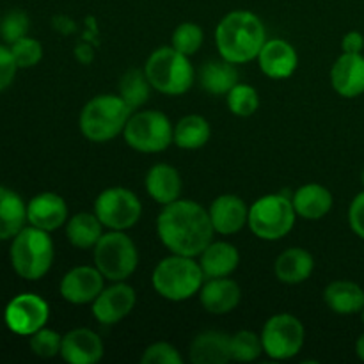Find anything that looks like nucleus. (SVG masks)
<instances>
[{
  "instance_id": "obj_1",
  "label": "nucleus",
  "mask_w": 364,
  "mask_h": 364,
  "mask_svg": "<svg viewBox=\"0 0 364 364\" xmlns=\"http://www.w3.org/2000/svg\"><path fill=\"white\" fill-rule=\"evenodd\" d=\"M156 235L173 255L198 258L213 242L215 230L205 206L191 199H176L159 213Z\"/></svg>"
},
{
  "instance_id": "obj_2",
  "label": "nucleus",
  "mask_w": 364,
  "mask_h": 364,
  "mask_svg": "<svg viewBox=\"0 0 364 364\" xmlns=\"http://www.w3.org/2000/svg\"><path fill=\"white\" fill-rule=\"evenodd\" d=\"M267 39L265 25L252 11H230L215 28L217 52L237 66L258 59Z\"/></svg>"
},
{
  "instance_id": "obj_3",
  "label": "nucleus",
  "mask_w": 364,
  "mask_h": 364,
  "mask_svg": "<svg viewBox=\"0 0 364 364\" xmlns=\"http://www.w3.org/2000/svg\"><path fill=\"white\" fill-rule=\"evenodd\" d=\"M134 110L119 95H98L89 100L78 117V127L87 141L103 144L123 135Z\"/></svg>"
},
{
  "instance_id": "obj_4",
  "label": "nucleus",
  "mask_w": 364,
  "mask_h": 364,
  "mask_svg": "<svg viewBox=\"0 0 364 364\" xmlns=\"http://www.w3.org/2000/svg\"><path fill=\"white\" fill-rule=\"evenodd\" d=\"M9 258L13 270L25 281H39L52 269L55 247L48 231L25 226L11 240Z\"/></svg>"
},
{
  "instance_id": "obj_5",
  "label": "nucleus",
  "mask_w": 364,
  "mask_h": 364,
  "mask_svg": "<svg viewBox=\"0 0 364 364\" xmlns=\"http://www.w3.org/2000/svg\"><path fill=\"white\" fill-rule=\"evenodd\" d=\"M205 274L201 265L191 256L173 255L160 259L151 276L153 288L162 299L171 302H183L199 294Z\"/></svg>"
},
{
  "instance_id": "obj_6",
  "label": "nucleus",
  "mask_w": 364,
  "mask_h": 364,
  "mask_svg": "<svg viewBox=\"0 0 364 364\" xmlns=\"http://www.w3.org/2000/svg\"><path fill=\"white\" fill-rule=\"evenodd\" d=\"M144 73L155 91L167 96H180L191 91L196 80V70L191 57L178 52L174 46H160L149 53Z\"/></svg>"
},
{
  "instance_id": "obj_7",
  "label": "nucleus",
  "mask_w": 364,
  "mask_h": 364,
  "mask_svg": "<svg viewBox=\"0 0 364 364\" xmlns=\"http://www.w3.org/2000/svg\"><path fill=\"white\" fill-rule=\"evenodd\" d=\"M295 213L291 196L267 194L249 206V230L259 240L276 242L287 237L295 226Z\"/></svg>"
},
{
  "instance_id": "obj_8",
  "label": "nucleus",
  "mask_w": 364,
  "mask_h": 364,
  "mask_svg": "<svg viewBox=\"0 0 364 364\" xmlns=\"http://www.w3.org/2000/svg\"><path fill=\"white\" fill-rule=\"evenodd\" d=\"M95 267L112 283L127 281L139 265V251L135 242L124 231L109 230L92 247Z\"/></svg>"
},
{
  "instance_id": "obj_9",
  "label": "nucleus",
  "mask_w": 364,
  "mask_h": 364,
  "mask_svg": "<svg viewBox=\"0 0 364 364\" xmlns=\"http://www.w3.org/2000/svg\"><path fill=\"white\" fill-rule=\"evenodd\" d=\"M124 142L139 153H162L174 142V127L160 110L134 112L123 132Z\"/></svg>"
},
{
  "instance_id": "obj_10",
  "label": "nucleus",
  "mask_w": 364,
  "mask_h": 364,
  "mask_svg": "<svg viewBox=\"0 0 364 364\" xmlns=\"http://www.w3.org/2000/svg\"><path fill=\"white\" fill-rule=\"evenodd\" d=\"M306 331L301 320L290 313L270 316L262 331L263 352L274 361L295 358L304 347Z\"/></svg>"
},
{
  "instance_id": "obj_11",
  "label": "nucleus",
  "mask_w": 364,
  "mask_h": 364,
  "mask_svg": "<svg viewBox=\"0 0 364 364\" xmlns=\"http://www.w3.org/2000/svg\"><path fill=\"white\" fill-rule=\"evenodd\" d=\"M95 213L107 230L127 231L141 219L142 205L130 188L110 187L100 192L96 198Z\"/></svg>"
},
{
  "instance_id": "obj_12",
  "label": "nucleus",
  "mask_w": 364,
  "mask_h": 364,
  "mask_svg": "<svg viewBox=\"0 0 364 364\" xmlns=\"http://www.w3.org/2000/svg\"><path fill=\"white\" fill-rule=\"evenodd\" d=\"M50 318L48 302L36 294H20L11 299L4 311V322L18 336H32Z\"/></svg>"
},
{
  "instance_id": "obj_13",
  "label": "nucleus",
  "mask_w": 364,
  "mask_h": 364,
  "mask_svg": "<svg viewBox=\"0 0 364 364\" xmlns=\"http://www.w3.org/2000/svg\"><path fill=\"white\" fill-rule=\"evenodd\" d=\"M137 295L127 281H116L109 288H103L102 294L92 301V316L102 326H116L127 318L135 308Z\"/></svg>"
},
{
  "instance_id": "obj_14",
  "label": "nucleus",
  "mask_w": 364,
  "mask_h": 364,
  "mask_svg": "<svg viewBox=\"0 0 364 364\" xmlns=\"http://www.w3.org/2000/svg\"><path fill=\"white\" fill-rule=\"evenodd\" d=\"M103 283H105V277L96 267H75L60 279V297L70 304H92V301L105 288Z\"/></svg>"
},
{
  "instance_id": "obj_15",
  "label": "nucleus",
  "mask_w": 364,
  "mask_h": 364,
  "mask_svg": "<svg viewBox=\"0 0 364 364\" xmlns=\"http://www.w3.org/2000/svg\"><path fill=\"white\" fill-rule=\"evenodd\" d=\"M258 64L263 75L274 80L290 78L297 71L299 55L294 45L284 39H267L262 52L258 53Z\"/></svg>"
},
{
  "instance_id": "obj_16",
  "label": "nucleus",
  "mask_w": 364,
  "mask_h": 364,
  "mask_svg": "<svg viewBox=\"0 0 364 364\" xmlns=\"http://www.w3.org/2000/svg\"><path fill=\"white\" fill-rule=\"evenodd\" d=\"M331 85L341 98H358L364 95V55L341 53L331 68Z\"/></svg>"
},
{
  "instance_id": "obj_17",
  "label": "nucleus",
  "mask_w": 364,
  "mask_h": 364,
  "mask_svg": "<svg viewBox=\"0 0 364 364\" xmlns=\"http://www.w3.org/2000/svg\"><path fill=\"white\" fill-rule=\"evenodd\" d=\"M27 223L43 231L59 230L68 223V205L55 192H41L27 203Z\"/></svg>"
},
{
  "instance_id": "obj_18",
  "label": "nucleus",
  "mask_w": 364,
  "mask_h": 364,
  "mask_svg": "<svg viewBox=\"0 0 364 364\" xmlns=\"http://www.w3.org/2000/svg\"><path fill=\"white\" fill-rule=\"evenodd\" d=\"M210 219L215 233L235 235L247 226L249 206L244 199L235 194H220L212 201L208 208Z\"/></svg>"
},
{
  "instance_id": "obj_19",
  "label": "nucleus",
  "mask_w": 364,
  "mask_h": 364,
  "mask_svg": "<svg viewBox=\"0 0 364 364\" xmlns=\"http://www.w3.org/2000/svg\"><path fill=\"white\" fill-rule=\"evenodd\" d=\"M103 341L95 331L78 327L63 336L60 358L70 364H95L103 358Z\"/></svg>"
},
{
  "instance_id": "obj_20",
  "label": "nucleus",
  "mask_w": 364,
  "mask_h": 364,
  "mask_svg": "<svg viewBox=\"0 0 364 364\" xmlns=\"http://www.w3.org/2000/svg\"><path fill=\"white\" fill-rule=\"evenodd\" d=\"M201 306L212 315H228L242 301V290L237 281L230 277H213L205 279L199 290Z\"/></svg>"
},
{
  "instance_id": "obj_21",
  "label": "nucleus",
  "mask_w": 364,
  "mask_h": 364,
  "mask_svg": "<svg viewBox=\"0 0 364 364\" xmlns=\"http://www.w3.org/2000/svg\"><path fill=\"white\" fill-rule=\"evenodd\" d=\"M199 265L206 279L230 277L240 265V252L230 242H212L199 255Z\"/></svg>"
},
{
  "instance_id": "obj_22",
  "label": "nucleus",
  "mask_w": 364,
  "mask_h": 364,
  "mask_svg": "<svg viewBox=\"0 0 364 364\" xmlns=\"http://www.w3.org/2000/svg\"><path fill=\"white\" fill-rule=\"evenodd\" d=\"M291 203L297 217L306 220H318L331 212L334 199L329 188L323 185L308 183L291 194Z\"/></svg>"
},
{
  "instance_id": "obj_23",
  "label": "nucleus",
  "mask_w": 364,
  "mask_h": 364,
  "mask_svg": "<svg viewBox=\"0 0 364 364\" xmlns=\"http://www.w3.org/2000/svg\"><path fill=\"white\" fill-rule=\"evenodd\" d=\"M194 364H226L231 361V336L220 331H205L191 345Z\"/></svg>"
},
{
  "instance_id": "obj_24",
  "label": "nucleus",
  "mask_w": 364,
  "mask_h": 364,
  "mask_svg": "<svg viewBox=\"0 0 364 364\" xmlns=\"http://www.w3.org/2000/svg\"><path fill=\"white\" fill-rule=\"evenodd\" d=\"M146 192L153 201L166 206L180 199L181 194V176L178 169L169 164H156L146 174Z\"/></svg>"
},
{
  "instance_id": "obj_25",
  "label": "nucleus",
  "mask_w": 364,
  "mask_h": 364,
  "mask_svg": "<svg viewBox=\"0 0 364 364\" xmlns=\"http://www.w3.org/2000/svg\"><path fill=\"white\" fill-rule=\"evenodd\" d=\"M315 270V258L302 247H290L277 256L274 274L284 284H301L311 277Z\"/></svg>"
},
{
  "instance_id": "obj_26",
  "label": "nucleus",
  "mask_w": 364,
  "mask_h": 364,
  "mask_svg": "<svg viewBox=\"0 0 364 364\" xmlns=\"http://www.w3.org/2000/svg\"><path fill=\"white\" fill-rule=\"evenodd\" d=\"M323 301L336 315H355L364 309V290L354 281H333L323 290Z\"/></svg>"
},
{
  "instance_id": "obj_27",
  "label": "nucleus",
  "mask_w": 364,
  "mask_h": 364,
  "mask_svg": "<svg viewBox=\"0 0 364 364\" xmlns=\"http://www.w3.org/2000/svg\"><path fill=\"white\" fill-rule=\"evenodd\" d=\"M27 226V205L18 192L0 185V242L13 240Z\"/></svg>"
},
{
  "instance_id": "obj_28",
  "label": "nucleus",
  "mask_w": 364,
  "mask_h": 364,
  "mask_svg": "<svg viewBox=\"0 0 364 364\" xmlns=\"http://www.w3.org/2000/svg\"><path fill=\"white\" fill-rule=\"evenodd\" d=\"M199 84L208 95L226 96L238 84L237 64L226 59L208 60L199 70Z\"/></svg>"
},
{
  "instance_id": "obj_29",
  "label": "nucleus",
  "mask_w": 364,
  "mask_h": 364,
  "mask_svg": "<svg viewBox=\"0 0 364 364\" xmlns=\"http://www.w3.org/2000/svg\"><path fill=\"white\" fill-rule=\"evenodd\" d=\"M103 235V224L95 212H80L66 223V238L73 247L92 249Z\"/></svg>"
},
{
  "instance_id": "obj_30",
  "label": "nucleus",
  "mask_w": 364,
  "mask_h": 364,
  "mask_svg": "<svg viewBox=\"0 0 364 364\" xmlns=\"http://www.w3.org/2000/svg\"><path fill=\"white\" fill-rule=\"evenodd\" d=\"M212 137V127L206 117L199 114H188L181 117L174 127V144L180 149H199L206 146Z\"/></svg>"
},
{
  "instance_id": "obj_31",
  "label": "nucleus",
  "mask_w": 364,
  "mask_h": 364,
  "mask_svg": "<svg viewBox=\"0 0 364 364\" xmlns=\"http://www.w3.org/2000/svg\"><path fill=\"white\" fill-rule=\"evenodd\" d=\"M151 89L153 87L151 84H149L148 77H146L144 68H142V70H137V68L128 70L119 80V96L127 102V105L130 107L132 110L146 105V102L149 100Z\"/></svg>"
},
{
  "instance_id": "obj_32",
  "label": "nucleus",
  "mask_w": 364,
  "mask_h": 364,
  "mask_svg": "<svg viewBox=\"0 0 364 364\" xmlns=\"http://www.w3.org/2000/svg\"><path fill=\"white\" fill-rule=\"evenodd\" d=\"M263 354L262 334L252 331H238L231 336V361L251 363Z\"/></svg>"
},
{
  "instance_id": "obj_33",
  "label": "nucleus",
  "mask_w": 364,
  "mask_h": 364,
  "mask_svg": "<svg viewBox=\"0 0 364 364\" xmlns=\"http://www.w3.org/2000/svg\"><path fill=\"white\" fill-rule=\"evenodd\" d=\"M228 109L238 117H251L259 107V96L252 85L238 82L226 95Z\"/></svg>"
},
{
  "instance_id": "obj_34",
  "label": "nucleus",
  "mask_w": 364,
  "mask_h": 364,
  "mask_svg": "<svg viewBox=\"0 0 364 364\" xmlns=\"http://www.w3.org/2000/svg\"><path fill=\"white\" fill-rule=\"evenodd\" d=\"M203 41H205V32H203V28L198 23H194V21H183V23H180L174 28L171 46H174L178 52L192 57L201 48Z\"/></svg>"
},
{
  "instance_id": "obj_35",
  "label": "nucleus",
  "mask_w": 364,
  "mask_h": 364,
  "mask_svg": "<svg viewBox=\"0 0 364 364\" xmlns=\"http://www.w3.org/2000/svg\"><path fill=\"white\" fill-rule=\"evenodd\" d=\"M28 345L31 350L34 352L38 358L52 359L55 355H60V345H63V336L57 331L48 329V327H41L36 331L32 336H28Z\"/></svg>"
},
{
  "instance_id": "obj_36",
  "label": "nucleus",
  "mask_w": 364,
  "mask_h": 364,
  "mask_svg": "<svg viewBox=\"0 0 364 364\" xmlns=\"http://www.w3.org/2000/svg\"><path fill=\"white\" fill-rule=\"evenodd\" d=\"M28 28H31V20H28L27 13L20 9H13L0 20V36L6 41V45H13L18 39L28 36Z\"/></svg>"
},
{
  "instance_id": "obj_37",
  "label": "nucleus",
  "mask_w": 364,
  "mask_h": 364,
  "mask_svg": "<svg viewBox=\"0 0 364 364\" xmlns=\"http://www.w3.org/2000/svg\"><path fill=\"white\" fill-rule=\"evenodd\" d=\"M9 48L20 70L34 68L43 59V45L38 39L28 38V36L18 39L16 43L9 45Z\"/></svg>"
},
{
  "instance_id": "obj_38",
  "label": "nucleus",
  "mask_w": 364,
  "mask_h": 364,
  "mask_svg": "<svg viewBox=\"0 0 364 364\" xmlns=\"http://www.w3.org/2000/svg\"><path fill=\"white\" fill-rule=\"evenodd\" d=\"M181 355L174 345L167 341H156L151 343L142 354V364H181Z\"/></svg>"
},
{
  "instance_id": "obj_39",
  "label": "nucleus",
  "mask_w": 364,
  "mask_h": 364,
  "mask_svg": "<svg viewBox=\"0 0 364 364\" xmlns=\"http://www.w3.org/2000/svg\"><path fill=\"white\" fill-rule=\"evenodd\" d=\"M18 70H20V68H18L9 46L0 45V92L6 91V89L13 84Z\"/></svg>"
},
{
  "instance_id": "obj_40",
  "label": "nucleus",
  "mask_w": 364,
  "mask_h": 364,
  "mask_svg": "<svg viewBox=\"0 0 364 364\" xmlns=\"http://www.w3.org/2000/svg\"><path fill=\"white\" fill-rule=\"evenodd\" d=\"M348 224L350 230L364 240V191L359 192L348 206Z\"/></svg>"
},
{
  "instance_id": "obj_41",
  "label": "nucleus",
  "mask_w": 364,
  "mask_h": 364,
  "mask_svg": "<svg viewBox=\"0 0 364 364\" xmlns=\"http://www.w3.org/2000/svg\"><path fill=\"white\" fill-rule=\"evenodd\" d=\"M341 50H343V53H363L364 36L358 31L347 32L341 39Z\"/></svg>"
},
{
  "instance_id": "obj_42",
  "label": "nucleus",
  "mask_w": 364,
  "mask_h": 364,
  "mask_svg": "<svg viewBox=\"0 0 364 364\" xmlns=\"http://www.w3.org/2000/svg\"><path fill=\"white\" fill-rule=\"evenodd\" d=\"M53 28L59 31L60 34H70V32H75L77 25H75V21L70 20L68 16H55L53 18Z\"/></svg>"
},
{
  "instance_id": "obj_43",
  "label": "nucleus",
  "mask_w": 364,
  "mask_h": 364,
  "mask_svg": "<svg viewBox=\"0 0 364 364\" xmlns=\"http://www.w3.org/2000/svg\"><path fill=\"white\" fill-rule=\"evenodd\" d=\"M75 55H77V59L80 60V63L89 64L92 60V57H95V52H92V48L87 43H82V45H78L77 48H75Z\"/></svg>"
},
{
  "instance_id": "obj_44",
  "label": "nucleus",
  "mask_w": 364,
  "mask_h": 364,
  "mask_svg": "<svg viewBox=\"0 0 364 364\" xmlns=\"http://www.w3.org/2000/svg\"><path fill=\"white\" fill-rule=\"evenodd\" d=\"M355 354H358V358L364 363V333L358 338V341H355Z\"/></svg>"
},
{
  "instance_id": "obj_45",
  "label": "nucleus",
  "mask_w": 364,
  "mask_h": 364,
  "mask_svg": "<svg viewBox=\"0 0 364 364\" xmlns=\"http://www.w3.org/2000/svg\"><path fill=\"white\" fill-rule=\"evenodd\" d=\"M361 316H363V323H364V309L361 311Z\"/></svg>"
},
{
  "instance_id": "obj_46",
  "label": "nucleus",
  "mask_w": 364,
  "mask_h": 364,
  "mask_svg": "<svg viewBox=\"0 0 364 364\" xmlns=\"http://www.w3.org/2000/svg\"><path fill=\"white\" fill-rule=\"evenodd\" d=\"M363 185H364V171H363Z\"/></svg>"
}]
</instances>
